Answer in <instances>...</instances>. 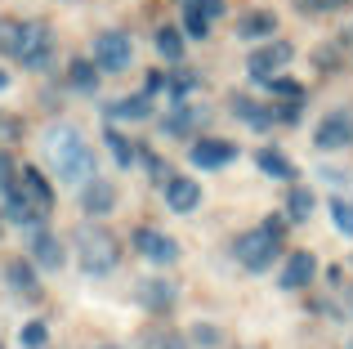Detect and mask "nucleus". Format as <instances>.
<instances>
[{
    "label": "nucleus",
    "mask_w": 353,
    "mask_h": 349,
    "mask_svg": "<svg viewBox=\"0 0 353 349\" xmlns=\"http://www.w3.org/2000/svg\"><path fill=\"white\" fill-rule=\"evenodd\" d=\"M45 152H50V166L59 170L72 188H81V183H90L99 174L94 148H90L85 134H81L77 126H68V121H59V126H50V130H45Z\"/></svg>",
    "instance_id": "1"
},
{
    "label": "nucleus",
    "mask_w": 353,
    "mask_h": 349,
    "mask_svg": "<svg viewBox=\"0 0 353 349\" xmlns=\"http://www.w3.org/2000/svg\"><path fill=\"white\" fill-rule=\"evenodd\" d=\"M77 264L90 278H103L117 269V237L99 224H81L77 228Z\"/></svg>",
    "instance_id": "2"
},
{
    "label": "nucleus",
    "mask_w": 353,
    "mask_h": 349,
    "mask_svg": "<svg viewBox=\"0 0 353 349\" xmlns=\"http://www.w3.org/2000/svg\"><path fill=\"white\" fill-rule=\"evenodd\" d=\"M277 246H282V224L277 219H268V224H259V228H250V233H241L237 237V246H233V255L246 269H268V264L277 260Z\"/></svg>",
    "instance_id": "3"
},
{
    "label": "nucleus",
    "mask_w": 353,
    "mask_h": 349,
    "mask_svg": "<svg viewBox=\"0 0 353 349\" xmlns=\"http://www.w3.org/2000/svg\"><path fill=\"white\" fill-rule=\"evenodd\" d=\"M94 63L103 77H117V72H125L130 63H134V41H130V32H99L94 36Z\"/></svg>",
    "instance_id": "4"
},
{
    "label": "nucleus",
    "mask_w": 353,
    "mask_h": 349,
    "mask_svg": "<svg viewBox=\"0 0 353 349\" xmlns=\"http://www.w3.org/2000/svg\"><path fill=\"white\" fill-rule=\"evenodd\" d=\"M291 54H295V50H291L286 41H268V45H259V50L246 59L250 81H264V86H268L273 77H282V72L291 68Z\"/></svg>",
    "instance_id": "5"
},
{
    "label": "nucleus",
    "mask_w": 353,
    "mask_h": 349,
    "mask_svg": "<svg viewBox=\"0 0 353 349\" xmlns=\"http://www.w3.org/2000/svg\"><path fill=\"white\" fill-rule=\"evenodd\" d=\"M54 54V32L50 23H23V41H18V54L14 59H23L27 68H45Z\"/></svg>",
    "instance_id": "6"
},
{
    "label": "nucleus",
    "mask_w": 353,
    "mask_h": 349,
    "mask_svg": "<svg viewBox=\"0 0 353 349\" xmlns=\"http://www.w3.org/2000/svg\"><path fill=\"white\" fill-rule=\"evenodd\" d=\"M134 251L148 264H174L179 260V242L170 233H161V228H134Z\"/></svg>",
    "instance_id": "7"
},
{
    "label": "nucleus",
    "mask_w": 353,
    "mask_h": 349,
    "mask_svg": "<svg viewBox=\"0 0 353 349\" xmlns=\"http://www.w3.org/2000/svg\"><path fill=\"white\" fill-rule=\"evenodd\" d=\"M219 14H224V0H183V27L192 41H206Z\"/></svg>",
    "instance_id": "8"
},
{
    "label": "nucleus",
    "mask_w": 353,
    "mask_h": 349,
    "mask_svg": "<svg viewBox=\"0 0 353 349\" xmlns=\"http://www.w3.org/2000/svg\"><path fill=\"white\" fill-rule=\"evenodd\" d=\"M313 143H318V148H327V152L349 148V143H353V112H327Z\"/></svg>",
    "instance_id": "9"
},
{
    "label": "nucleus",
    "mask_w": 353,
    "mask_h": 349,
    "mask_svg": "<svg viewBox=\"0 0 353 349\" xmlns=\"http://www.w3.org/2000/svg\"><path fill=\"white\" fill-rule=\"evenodd\" d=\"M233 157H237V148H233V143H224V139H197L188 148V161L197 170H219V166H228Z\"/></svg>",
    "instance_id": "10"
},
{
    "label": "nucleus",
    "mask_w": 353,
    "mask_h": 349,
    "mask_svg": "<svg viewBox=\"0 0 353 349\" xmlns=\"http://www.w3.org/2000/svg\"><path fill=\"white\" fill-rule=\"evenodd\" d=\"M14 188L23 192V197L41 210V215H45V210H54V188H50V179H45L36 166H23V170H18V183H14Z\"/></svg>",
    "instance_id": "11"
},
{
    "label": "nucleus",
    "mask_w": 353,
    "mask_h": 349,
    "mask_svg": "<svg viewBox=\"0 0 353 349\" xmlns=\"http://www.w3.org/2000/svg\"><path fill=\"white\" fill-rule=\"evenodd\" d=\"M165 201H170L174 215H188V210L201 206V183L188 179V174H174V179H165Z\"/></svg>",
    "instance_id": "12"
},
{
    "label": "nucleus",
    "mask_w": 353,
    "mask_h": 349,
    "mask_svg": "<svg viewBox=\"0 0 353 349\" xmlns=\"http://www.w3.org/2000/svg\"><path fill=\"white\" fill-rule=\"evenodd\" d=\"M148 117H152V94H148V90H139V94L117 99V103L103 108V121H148Z\"/></svg>",
    "instance_id": "13"
},
{
    "label": "nucleus",
    "mask_w": 353,
    "mask_h": 349,
    "mask_svg": "<svg viewBox=\"0 0 353 349\" xmlns=\"http://www.w3.org/2000/svg\"><path fill=\"white\" fill-rule=\"evenodd\" d=\"M117 206V188H112V179H90V183H81V210L85 215H108V210Z\"/></svg>",
    "instance_id": "14"
},
{
    "label": "nucleus",
    "mask_w": 353,
    "mask_h": 349,
    "mask_svg": "<svg viewBox=\"0 0 353 349\" xmlns=\"http://www.w3.org/2000/svg\"><path fill=\"white\" fill-rule=\"evenodd\" d=\"M63 260H68V255H63V246H59V237H54V233H36L32 237V264H36V269L59 273Z\"/></svg>",
    "instance_id": "15"
},
{
    "label": "nucleus",
    "mask_w": 353,
    "mask_h": 349,
    "mask_svg": "<svg viewBox=\"0 0 353 349\" xmlns=\"http://www.w3.org/2000/svg\"><path fill=\"white\" fill-rule=\"evenodd\" d=\"M313 273H318V260H313L309 251H295L291 260H286V269H282V287L286 291H300V287H309V282H313Z\"/></svg>",
    "instance_id": "16"
},
{
    "label": "nucleus",
    "mask_w": 353,
    "mask_h": 349,
    "mask_svg": "<svg viewBox=\"0 0 353 349\" xmlns=\"http://www.w3.org/2000/svg\"><path fill=\"white\" fill-rule=\"evenodd\" d=\"M273 27H277V14H268V9H250V14L237 18V36L241 41H264Z\"/></svg>",
    "instance_id": "17"
},
{
    "label": "nucleus",
    "mask_w": 353,
    "mask_h": 349,
    "mask_svg": "<svg viewBox=\"0 0 353 349\" xmlns=\"http://www.w3.org/2000/svg\"><path fill=\"white\" fill-rule=\"evenodd\" d=\"M255 166L264 170L268 179H282V183H291V179H295V166H291V161H286L277 148H259V152H255Z\"/></svg>",
    "instance_id": "18"
},
{
    "label": "nucleus",
    "mask_w": 353,
    "mask_h": 349,
    "mask_svg": "<svg viewBox=\"0 0 353 349\" xmlns=\"http://www.w3.org/2000/svg\"><path fill=\"white\" fill-rule=\"evenodd\" d=\"M5 219H9V224H36V219H41V210H36L18 188H9L5 192Z\"/></svg>",
    "instance_id": "19"
},
{
    "label": "nucleus",
    "mask_w": 353,
    "mask_h": 349,
    "mask_svg": "<svg viewBox=\"0 0 353 349\" xmlns=\"http://www.w3.org/2000/svg\"><path fill=\"white\" fill-rule=\"evenodd\" d=\"M170 300H174V282H165V278H152L139 287V305H148V309H170Z\"/></svg>",
    "instance_id": "20"
},
{
    "label": "nucleus",
    "mask_w": 353,
    "mask_h": 349,
    "mask_svg": "<svg viewBox=\"0 0 353 349\" xmlns=\"http://www.w3.org/2000/svg\"><path fill=\"white\" fill-rule=\"evenodd\" d=\"M99 77H103V72H99V63H72V72H68V86L72 90H81V94H94L99 90Z\"/></svg>",
    "instance_id": "21"
},
{
    "label": "nucleus",
    "mask_w": 353,
    "mask_h": 349,
    "mask_svg": "<svg viewBox=\"0 0 353 349\" xmlns=\"http://www.w3.org/2000/svg\"><path fill=\"white\" fill-rule=\"evenodd\" d=\"M309 215H313V192L304 188V183H291V197H286V219H291V224H304Z\"/></svg>",
    "instance_id": "22"
},
{
    "label": "nucleus",
    "mask_w": 353,
    "mask_h": 349,
    "mask_svg": "<svg viewBox=\"0 0 353 349\" xmlns=\"http://www.w3.org/2000/svg\"><path fill=\"white\" fill-rule=\"evenodd\" d=\"M5 278H9V287H14L18 296H32V291H36V273H32V264H27V260H9L5 264Z\"/></svg>",
    "instance_id": "23"
},
{
    "label": "nucleus",
    "mask_w": 353,
    "mask_h": 349,
    "mask_svg": "<svg viewBox=\"0 0 353 349\" xmlns=\"http://www.w3.org/2000/svg\"><path fill=\"white\" fill-rule=\"evenodd\" d=\"M197 121H201V112H197V108L179 103L170 117H165V134H192V130H197Z\"/></svg>",
    "instance_id": "24"
},
{
    "label": "nucleus",
    "mask_w": 353,
    "mask_h": 349,
    "mask_svg": "<svg viewBox=\"0 0 353 349\" xmlns=\"http://www.w3.org/2000/svg\"><path fill=\"white\" fill-rule=\"evenodd\" d=\"M233 112L246 126H255V130H268V126H273V112H268V108H259V103H250V99H233Z\"/></svg>",
    "instance_id": "25"
},
{
    "label": "nucleus",
    "mask_w": 353,
    "mask_h": 349,
    "mask_svg": "<svg viewBox=\"0 0 353 349\" xmlns=\"http://www.w3.org/2000/svg\"><path fill=\"white\" fill-rule=\"evenodd\" d=\"M143 349H188V341L170 327H152V332H143Z\"/></svg>",
    "instance_id": "26"
},
{
    "label": "nucleus",
    "mask_w": 353,
    "mask_h": 349,
    "mask_svg": "<svg viewBox=\"0 0 353 349\" xmlns=\"http://www.w3.org/2000/svg\"><path fill=\"white\" fill-rule=\"evenodd\" d=\"M157 50H161L165 59H183V32L179 27H161V32H157Z\"/></svg>",
    "instance_id": "27"
},
{
    "label": "nucleus",
    "mask_w": 353,
    "mask_h": 349,
    "mask_svg": "<svg viewBox=\"0 0 353 349\" xmlns=\"http://www.w3.org/2000/svg\"><path fill=\"white\" fill-rule=\"evenodd\" d=\"M103 139H108V152L117 157V166H130V161H134V148H130V139H125V134H117L112 126H108V134H103Z\"/></svg>",
    "instance_id": "28"
},
{
    "label": "nucleus",
    "mask_w": 353,
    "mask_h": 349,
    "mask_svg": "<svg viewBox=\"0 0 353 349\" xmlns=\"http://www.w3.org/2000/svg\"><path fill=\"white\" fill-rule=\"evenodd\" d=\"M18 41H23V23L0 18V54H18Z\"/></svg>",
    "instance_id": "29"
},
{
    "label": "nucleus",
    "mask_w": 353,
    "mask_h": 349,
    "mask_svg": "<svg viewBox=\"0 0 353 349\" xmlns=\"http://www.w3.org/2000/svg\"><path fill=\"white\" fill-rule=\"evenodd\" d=\"M331 219H336V228H340V233H345V237H353V206H349V201H331Z\"/></svg>",
    "instance_id": "30"
},
{
    "label": "nucleus",
    "mask_w": 353,
    "mask_h": 349,
    "mask_svg": "<svg viewBox=\"0 0 353 349\" xmlns=\"http://www.w3.org/2000/svg\"><path fill=\"white\" fill-rule=\"evenodd\" d=\"M45 341H50V332H45V323H27V327H23V345H27V349H41Z\"/></svg>",
    "instance_id": "31"
},
{
    "label": "nucleus",
    "mask_w": 353,
    "mask_h": 349,
    "mask_svg": "<svg viewBox=\"0 0 353 349\" xmlns=\"http://www.w3.org/2000/svg\"><path fill=\"white\" fill-rule=\"evenodd\" d=\"M18 183V170H14V161H9V152H0V192H9Z\"/></svg>",
    "instance_id": "32"
},
{
    "label": "nucleus",
    "mask_w": 353,
    "mask_h": 349,
    "mask_svg": "<svg viewBox=\"0 0 353 349\" xmlns=\"http://www.w3.org/2000/svg\"><path fill=\"white\" fill-rule=\"evenodd\" d=\"M268 86H273V94H286V99H300L304 94V86H295L291 77H273Z\"/></svg>",
    "instance_id": "33"
},
{
    "label": "nucleus",
    "mask_w": 353,
    "mask_h": 349,
    "mask_svg": "<svg viewBox=\"0 0 353 349\" xmlns=\"http://www.w3.org/2000/svg\"><path fill=\"white\" fill-rule=\"evenodd\" d=\"M304 99V94H300ZM300 99H291V103H282V108H277V121H300V112H304V103H300Z\"/></svg>",
    "instance_id": "34"
},
{
    "label": "nucleus",
    "mask_w": 353,
    "mask_h": 349,
    "mask_svg": "<svg viewBox=\"0 0 353 349\" xmlns=\"http://www.w3.org/2000/svg\"><path fill=\"white\" fill-rule=\"evenodd\" d=\"M304 9H313V14H327V9H340V5H349V0H300Z\"/></svg>",
    "instance_id": "35"
},
{
    "label": "nucleus",
    "mask_w": 353,
    "mask_h": 349,
    "mask_svg": "<svg viewBox=\"0 0 353 349\" xmlns=\"http://www.w3.org/2000/svg\"><path fill=\"white\" fill-rule=\"evenodd\" d=\"M9 86V77H5V68H0V90H5Z\"/></svg>",
    "instance_id": "36"
},
{
    "label": "nucleus",
    "mask_w": 353,
    "mask_h": 349,
    "mask_svg": "<svg viewBox=\"0 0 353 349\" xmlns=\"http://www.w3.org/2000/svg\"><path fill=\"white\" fill-rule=\"evenodd\" d=\"M99 349H117V345H99Z\"/></svg>",
    "instance_id": "37"
},
{
    "label": "nucleus",
    "mask_w": 353,
    "mask_h": 349,
    "mask_svg": "<svg viewBox=\"0 0 353 349\" xmlns=\"http://www.w3.org/2000/svg\"><path fill=\"white\" fill-rule=\"evenodd\" d=\"M0 349H5V345H0Z\"/></svg>",
    "instance_id": "38"
}]
</instances>
